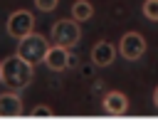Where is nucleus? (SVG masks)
Segmentation results:
<instances>
[{
	"mask_svg": "<svg viewBox=\"0 0 158 131\" xmlns=\"http://www.w3.org/2000/svg\"><path fill=\"white\" fill-rule=\"evenodd\" d=\"M32 74H35V64L20 54H12L0 62V82L7 84L10 89H25L32 82Z\"/></svg>",
	"mask_w": 158,
	"mask_h": 131,
	"instance_id": "f257e3e1",
	"label": "nucleus"
},
{
	"mask_svg": "<svg viewBox=\"0 0 158 131\" xmlns=\"http://www.w3.org/2000/svg\"><path fill=\"white\" fill-rule=\"evenodd\" d=\"M47 49H49L47 37H44V35H40V32H35V30H32L30 35H25L22 40H17V54H20V57H25V59H27V62H32V64L44 62Z\"/></svg>",
	"mask_w": 158,
	"mask_h": 131,
	"instance_id": "f03ea898",
	"label": "nucleus"
},
{
	"mask_svg": "<svg viewBox=\"0 0 158 131\" xmlns=\"http://www.w3.org/2000/svg\"><path fill=\"white\" fill-rule=\"evenodd\" d=\"M49 37H52V42H54V44L72 49V47H77V44H79V40H81L79 22H77L74 17H72V20H57V22H52Z\"/></svg>",
	"mask_w": 158,
	"mask_h": 131,
	"instance_id": "7ed1b4c3",
	"label": "nucleus"
},
{
	"mask_svg": "<svg viewBox=\"0 0 158 131\" xmlns=\"http://www.w3.org/2000/svg\"><path fill=\"white\" fill-rule=\"evenodd\" d=\"M35 30V15L30 10H15L7 17V35L15 40H22L25 35H30Z\"/></svg>",
	"mask_w": 158,
	"mask_h": 131,
	"instance_id": "20e7f679",
	"label": "nucleus"
},
{
	"mask_svg": "<svg viewBox=\"0 0 158 131\" xmlns=\"http://www.w3.org/2000/svg\"><path fill=\"white\" fill-rule=\"evenodd\" d=\"M143 52H146V37H143L141 32H126V35L121 37V42H118V54H121L123 59L136 62V59L143 57Z\"/></svg>",
	"mask_w": 158,
	"mask_h": 131,
	"instance_id": "39448f33",
	"label": "nucleus"
},
{
	"mask_svg": "<svg viewBox=\"0 0 158 131\" xmlns=\"http://www.w3.org/2000/svg\"><path fill=\"white\" fill-rule=\"evenodd\" d=\"M44 64L52 69V72H64L69 69V49L67 47H59V44H49L47 54H44Z\"/></svg>",
	"mask_w": 158,
	"mask_h": 131,
	"instance_id": "423d86ee",
	"label": "nucleus"
},
{
	"mask_svg": "<svg viewBox=\"0 0 158 131\" xmlns=\"http://www.w3.org/2000/svg\"><path fill=\"white\" fill-rule=\"evenodd\" d=\"M101 106H104L106 114H111V116H121V114L128 111V96H126L123 91H106Z\"/></svg>",
	"mask_w": 158,
	"mask_h": 131,
	"instance_id": "0eeeda50",
	"label": "nucleus"
},
{
	"mask_svg": "<svg viewBox=\"0 0 158 131\" xmlns=\"http://www.w3.org/2000/svg\"><path fill=\"white\" fill-rule=\"evenodd\" d=\"M114 59H116V47L111 42L101 40V42H96L91 47V62H94V67H109Z\"/></svg>",
	"mask_w": 158,
	"mask_h": 131,
	"instance_id": "6e6552de",
	"label": "nucleus"
},
{
	"mask_svg": "<svg viewBox=\"0 0 158 131\" xmlns=\"http://www.w3.org/2000/svg\"><path fill=\"white\" fill-rule=\"evenodd\" d=\"M20 114H22V99H20V94H15V91L0 94V116L2 119H15Z\"/></svg>",
	"mask_w": 158,
	"mask_h": 131,
	"instance_id": "1a4fd4ad",
	"label": "nucleus"
},
{
	"mask_svg": "<svg viewBox=\"0 0 158 131\" xmlns=\"http://www.w3.org/2000/svg\"><path fill=\"white\" fill-rule=\"evenodd\" d=\"M72 17H74L77 22L91 20V17H94V5H91L89 0H77V2L72 5Z\"/></svg>",
	"mask_w": 158,
	"mask_h": 131,
	"instance_id": "9d476101",
	"label": "nucleus"
},
{
	"mask_svg": "<svg viewBox=\"0 0 158 131\" xmlns=\"http://www.w3.org/2000/svg\"><path fill=\"white\" fill-rule=\"evenodd\" d=\"M143 17L151 22H158V0H143Z\"/></svg>",
	"mask_w": 158,
	"mask_h": 131,
	"instance_id": "9b49d317",
	"label": "nucleus"
},
{
	"mask_svg": "<svg viewBox=\"0 0 158 131\" xmlns=\"http://www.w3.org/2000/svg\"><path fill=\"white\" fill-rule=\"evenodd\" d=\"M57 5H59V0H35V7L40 12H52V10H57Z\"/></svg>",
	"mask_w": 158,
	"mask_h": 131,
	"instance_id": "f8f14e48",
	"label": "nucleus"
},
{
	"mask_svg": "<svg viewBox=\"0 0 158 131\" xmlns=\"http://www.w3.org/2000/svg\"><path fill=\"white\" fill-rule=\"evenodd\" d=\"M32 116H35V119H40V116H54V111H52L49 106H40V104H37V106L32 109Z\"/></svg>",
	"mask_w": 158,
	"mask_h": 131,
	"instance_id": "ddd939ff",
	"label": "nucleus"
},
{
	"mask_svg": "<svg viewBox=\"0 0 158 131\" xmlns=\"http://www.w3.org/2000/svg\"><path fill=\"white\" fill-rule=\"evenodd\" d=\"M72 67H79V57L69 52V69H72Z\"/></svg>",
	"mask_w": 158,
	"mask_h": 131,
	"instance_id": "4468645a",
	"label": "nucleus"
},
{
	"mask_svg": "<svg viewBox=\"0 0 158 131\" xmlns=\"http://www.w3.org/2000/svg\"><path fill=\"white\" fill-rule=\"evenodd\" d=\"M153 104H156V109H158V87H156V91H153Z\"/></svg>",
	"mask_w": 158,
	"mask_h": 131,
	"instance_id": "2eb2a0df",
	"label": "nucleus"
}]
</instances>
